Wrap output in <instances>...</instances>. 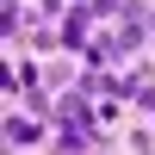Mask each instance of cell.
I'll return each instance as SVG.
<instances>
[{
  "label": "cell",
  "instance_id": "cell-1",
  "mask_svg": "<svg viewBox=\"0 0 155 155\" xmlns=\"http://www.w3.org/2000/svg\"><path fill=\"white\" fill-rule=\"evenodd\" d=\"M143 37H155V0H130V6L118 12V50H124V56H137Z\"/></svg>",
  "mask_w": 155,
  "mask_h": 155
},
{
  "label": "cell",
  "instance_id": "cell-2",
  "mask_svg": "<svg viewBox=\"0 0 155 155\" xmlns=\"http://www.w3.org/2000/svg\"><path fill=\"white\" fill-rule=\"evenodd\" d=\"M99 31V19H93V6H68L62 12V50H68V56H81L87 50V37Z\"/></svg>",
  "mask_w": 155,
  "mask_h": 155
},
{
  "label": "cell",
  "instance_id": "cell-3",
  "mask_svg": "<svg viewBox=\"0 0 155 155\" xmlns=\"http://www.w3.org/2000/svg\"><path fill=\"white\" fill-rule=\"evenodd\" d=\"M44 124H50V118H37V112H6V143H12V149H31V143H44V137H50Z\"/></svg>",
  "mask_w": 155,
  "mask_h": 155
},
{
  "label": "cell",
  "instance_id": "cell-4",
  "mask_svg": "<svg viewBox=\"0 0 155 155\" xmlns=\"http://www.w3.org/2000/svg\"><path fill=\"white\" fill-rule=\"evenodd\" d=\"M50 143H56V149H99V124H93V118H87V124H74V118H68Z\"/></svg>",
  "mask_w": 155,
  "mask_h": 155
},
{
  "label": "cell",
  "instance_id": "cell-5",
  "mask_svg": "<svg viewBox=\"0 0 155 155\" xmlns=\"http://www.w3.org/2000/svg\"><path fill=\"white\" fill-rule=\"evenodd\" d=\"M25 31V6L19 0H0V37H19Z\"/></svg>",
  "mask_w": 155,
  "mask_h": 155
},
{
  "label": "cell",
  "instance_id": "cell-6",
  "mask_svg": "<svg viewBox=\"0 0 155 155\" xmlns=\"http://www.w3.org/2000/svg\"><path fill=\"white\" fill-rule=\"evenodd\" d=\"M87 6H93V19H118V12L130 6V0H87Z\"/></svg>",
  "mask_w": 155,
  "mask_h": 155
},
{
  "label": "cell",
  "instance_id": "cell-7",
  "mask_svg": "<svg viewBox=\"0 0 155 155\" xmlns=\"http://www.w3.org/2000/svg\"><path fill=\"white\" fill-rule=\"evenodd\" d=\"M68 6H87V0H37V12H44V19H62Z\"/></svg>",
  "mask_w": 155,
  "mask_h": 155
}]
</instances>
